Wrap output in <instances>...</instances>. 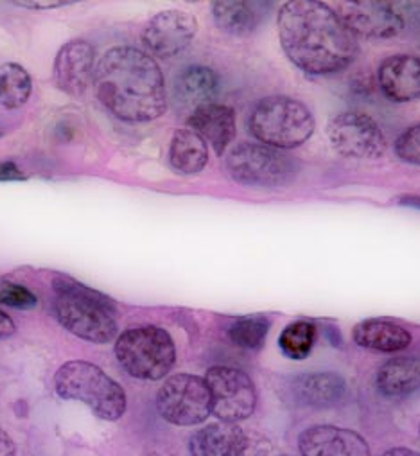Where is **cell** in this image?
I'll list each match as a JSON object with an SVG mask.
<instances>
[{
	"label": "cell",
	"instance_id": "obj_1",
	"mask_svg": "<svg viewBox=\"0 0 420 456\" xmlns=\"http://www.w3.org/2000/svg\"><path fill=\"white\" fill-rule=\"evenodd\" d=\"M286 56L300 70L329 76L345 70L358 56V38L331 6L319 0H291L277 19Z\"/></svg>",
	"mask_w": 420,
	"mask_h": 456
},
{
	"label": "cell",
	"instance_id": "obj_2",
	"mask_svg": "<svg viewBox=\"0 0 420 456\" xmlns=\"http://www.w3.org/2000/svg\"><path fill=\"white\" fill-rule=\"evenodd\" d=\"M93 88L112 116L128 123H149L167 110L166 81L158 63L135 47H114L95 67Z\"/></svg>",
	"mask_w": 420,
	"mask_h": 456
},
{
	"label": "cell",
	"instance_id": "obj_3",
	"mask_svg": "<svg viewBox=\"0 0 420 456\" xmlns=\"http://www.w3.org/2000/svg\"><path fill=\"white\" fill-rule=\"evenodd\" d=\"M54 314L74 336L90 344H110L117 336V307L97 289L69 277L54 279Z\"/></svg>",
	"mask_w": 420,
	"mask_h": 456
},
{
	"label": "cell",
	"instance_id": "obj_4",
	"mask_svg": "<svg viewBox=\"0 0 420 456\" xmlns=\"http://www.w3.org/2000/svg\"><path fill=\"white\" fill-rule=\"evenodd\" d=\"M54 390L61 399L86 404L102 420H119L126 411L123 387L88 362H69L54 376Z\"/></svg>",
	"mask_w": 420,
	"mask_h": 456
},
{
	"label": "cell",
	"instance_id": "obj_5",
	"mask_svg": "<svg viewBox=\"0 0 420 456\" xmlns=\"http://www.w3.org/2000/svg\"><path fill=\"white\" fill-rule=\"evenodd\" d=\"M248 128L264 146L295 150L314 134V118L302 101L287 95H271L255 104L250 113Z\"/></svg>",
	"mask_w": 420,
	"mask_h": 456
},
{
	"label": "cell",
	"instance_id": "obj_6",
	"mask_svg": "<svg viewBox=\"0 0 420 456\" xmlns=\"http://www.w3.org/2000/svg\"><path fill=\"white\" fill-rule=\"evenodd\" d=\"M119 365L135 379H164L176 363V347L171 334L157 325H141L125 330L116 341Z\"/></svg>",
	"mask_w": 420,
	"mask_h": 456
},
{
	"label": "cell",
	"instance_id": "obj_7",
	"mask_svg": "<svg viewBox=\"0 0 420 456\" xmlns=\"http://www.w3.org/2000/svg\"><path fill=\"white\" fill-rule=\"evenodd\" d=\"M230 178L246 187L277 189L289 185L298 175V164L280 150L243 142L227 159Z\"/></svg>",
	"mask_w": 420,
	"mask_h": 456
},
{
	"label": "cell",
	"instance_id": "obj_8",
	"mask_svg": "<svg viewBox=\"0 0 420 456\" xmlns=\"http://www.w3.org/2000/svg\"><path fill=\"white\" fill-rule=\"evenodd\" d=\"M157 410L173 426H198L210 411V392L203 378L174 374L164 381L157 394Z\"/></svg>",
	"mask_w": 420,
	"mask_h": 456
},
{
	"label": "cell",
	"instance_id": "obj_9",
	"mask_svg": "<svg viewBox=\"0 0 420 456\" xmlns=\"http://www.w3.org/2000/svg\"><path fill=\"white\" fill-rule=\"evenodd\" d=\"M210 392V411L222 422L238 424L254 415L257 390L250 376L234 367H213L205 374Z\"/></svg>",
	"mask_w": 420,
	"mask_h": 456
},
{
	"label": "cell",
	"instance_id": "obj_10",
	"mask_svg": "<svg viewBox=\"0 0 420 456\" xmlns=\"http://www.w3.org/2000/svg\"><path fill=\"white\" fill-rule=\"evenodd\" d=\"M327 135L333 148L358 160H376L386 153V137L381 126L363 111H342L327 125Z\"/></svg>",
	"mask_w": 420,
	"mask_h": 456
},
{
	"label": "cell",
	"instance_id": "obj_11",
	"mask_svg": "<svg viewBox=\"0 0 420 456\" xmlns=\"http://www.w3.org/2000/svg\"><path fill=\"white\" fill-rule=\"evenodd\" d=\"M333 10L356 38L388 40L404 29L397 4L383 0H342Z\"/></svg>",
	"mask_w": 420,
	"mask_h": 456
},
{
	"label": "cell",
	"instance_id": "obj_12",
	"mask_svg": "<svg viewBox=\"0 0 420 456\" xmlns=\"http://www.w3.org/2000/svg\"><path fill=\"white\" fill-rule=\"evenodd\" d=\"M198 33L196 19L180 10H169L155 15L142 33L146 49L162 60L178 56L185 51Z\"/></svg>",
	"mask_w": 420,
	"mask_h": 456
},
{
	"label": "cell",
	"instance_id": "obj_13",
	"mask_svg": "<svg viewBox=\"0 0 420 456\" xmlns=\"http://www.w3.org/2000/svg\"><path fill=\"white\" fill-rule=\"evenodd\" d=\"M95 49L86 40L67 42L54 60L56 86L72 97H81L93 85Z\"/></svg>",
	"mask_w": 420,
	"mask_h": 456
},
{
	"label": "cell",
	"instance_id": "obj_14",
	"mask_svg": "<svg viewBox=\"0 0 420 456\" xmlns=\"http://www.w3.org/2000/svg\"><path fill=\"white\" fill-rule=\"evenodd\" d=\"M298 449L302 456H372L368 442L359 433L331 424L303 429Z\"/></svg>",
	"mask_w": 420,
	"mask_h": 456
},
{
	"label": "cell",
	"instance_id": "obj_15",
	"mask_svg": "<svg viewBox=\"0 0 420 456\" xmlns=\"http://www.w3.org/2000/svg\"><path fill=\"white\" fill-rule=\"evenodd\" d=\"M379 88L393 102L420 99V58L393 54L381 61L377 70Z\"/></svg>",
	"mask_w": 420,
	"mask_h": 456
},
{
	"label": "cell",
	"instance_id": "obj_16",
	"mask_svg": "<svg viewBox=\"0 0 420 456\" xmlns=\"http://www.w3.org/2000/svg\"><path fill=\"white\" fill-rule=\"evenodd\" d=\"M187 126L222 157L236 137V111L227 104L210 102L192 110Z\"/></svg>",
	"mask_w": 420,
	"mask_h": 456
},
{
	"label": "cell",
	"instance_id": "obj_17",
	"mask_svg": "<svg viewBox=\"0 0 420 456\" xmlns=\"http://www.w3.org/2000/svg\"><path fill=\"white\" fill-rule=\"evenodd\" d=\"M345 394L347 383L336 372H311L291 381V395L303 406L329 408L338 404Z\"/></svg>",
	"mask_w": 420,
	"mask_h": 456
},
{
	"label": "cell",
	"instance_id": "obj_18",
	"mask_svg": "<svg viewBox=\"0 0 420 456\" xmlns=\"http://www.w3.org/2000/svg\"><path fill=\"white\" fill-rule=\"evenodd\" d=\"M268 3H243V0H227L213 4V19L216 26L232 37H248L257 31L266 17Z\"/></svg>",
	"mask_w": 420,
	"mask_h": 456
},
{
	"label": "cell",
	"instance_id": "obj_19",
	"mask_svg": "<svg viewBox=\"0 0 420 456\" xmlns=\"http://www.w3.org/2000/svg\"><path fill=\"white\" fill-rule=\"evenodd\" d=\"M352 338L359 347L377 353H400L411 344V334L402 325L377 318L359 322Z\"/></svg>",
	"mask_w": 420,
	"mask_h": 456
},
{
	"label": "cell",
	"instance_id": "obj_20",
	"mask_svg": "<svg viewBox=\"0 0 420 456\" xmlns=\"http://www.w3.org/2000/svg\"><path fill=\"white\" fill-rule=\"evenodd\" d=\"M376 387L384 397H408L420 390V356L388 360L377 370Z\"/></svg>",
	"mask_w": 420,
	"mask_h": 456
},
{
	"label": "cell",
	"instance_id": "obj_21",
	"mask_svg": "<svg viewBox=\"0 0 420 456\" xmlns=\"http://www.w3.org/2000/svg\"><path fill=\"white\" fill-rule=\"evenodd\" d=\"M220 77L218 74L203 65H192L182 70L174 83V92L183 106H192L194 110L205 104L214 102L220 95Z\"/></svg>",
	"mask_w": 420,
	"mask_h": 456
},
{
	"label": "cell",
	"instance_id": "obj_22",
	"mask_svg": "<svg viewBox=\"0 0 420 456\" xmlns=\"http://www.w3.org/2000/svg\"><path fill=\"white\" fill-rule=\"evenodd\" d=\"M245 429L232 422H216L198 429L189 440L190 456H236Z\"/></svg>",
	"mask_w": 420,
	"mask_h": 456
},
{
	"label": "cell",
	"instance_id": "obj_23",
	"mask_svg": "<svg viewBox=\"0 0 420 456\" xmlns=\"http://www.w3.org/2000/svg\"><path fill=\"white\" fill-rule=\"evenodd\" d=\"M208 162L206 142L190 128L174 132L169 146V164L183 176L198 175L205 169Z\"/></svg>",
	"mask_w": 420,
	"mask_h": 456
},
{
	"label": "cell",
	"instance_id": "obj_24",
	"mask_svg": "<svg viewBox=\"0 0 420 456\" xmlns=\"http://www.w3.org/2000/svg\"><path fill=\"white\" fill-rule=\"evenodd\" d=\"M33 92L29 72L19 63L0 65V104L15 110L24 106Z\"/></svg>",
	"mask_w": 420,
	"mask_h": 456
},
{
	"label": "cell",
	"instance_id": "obj_25",
	"mask_svg": "<svg viewBox=\"0 0 420 456\" xmlns=\"http://www.w3.org/2000/svg\"><path fill=\"white\" fill-rule=\"evenodd\" d=\"M314 341H317V327H314L311 322L300 320V322L289 323L280 332L279 347L284 353V356H287L289 360L300 362L311 354Z\"/></svg>",
	"mask_w": 420,
	"mask_h": 456
},
{
	"label": "cell",
	"instance_id": "obj_26",
	"mask_svg": "<svg viewBox=\"0 0 420 456\" xmlns=\"http://www.w3.org/2000/svg\"><path fill=\"white\" fill-rule=\"evenodd\" d=\"M270 325L271 323L266 316L238 318L229 329V338L232 339L234 346L241 349L257 351L264 346L266 336L270 332Z\"/></svg>",
	"mask_w": 420,
	"mask_h": 456
},
{
	"label": "cell",
	"instance_id": "obj_27",
	"mask_svg": "<svg viewBox=\"0 0 420 456\" xmlns=\"http://www.w3.org/2000/svg\"><path fill=\"white\" fill-rule=\"evenodd\" d=\"M393 151L402 162L420 166V123L409 126L397 137Z\"/></svg>",
	"mask_w": 420,
	"mask_h": 456
},
{
	"label": "cell",
	"instance_id": "obj_28",
	"mask_svg": "<svg viewBox=\"0 0 420 456\" xmlns=\"http://www.w3.org/2000/svg\"><path fill=\"white\" fill-rule=\"evenodd\" d=\"M0 304L17 309H33L38 304V298L28 288L3 279L0 281Z\"/></svg>",
	"mask_w": 420,
	"mask_h": 456
},
{
	"label": "cell",
	"instance_id": "obj_29",
	"mask_svg": "<svg viewBox=\"0 0 420 456\" xmlns=\"http://www.w3.org/2000/svg\"><path fill=\"white\" fill-rule=\"evenodd\" d=\"M236 456H275L273 444L261 433L245 431L238 445Z\"/></svg>",
	"mask_w": 420,
	"mask_h": 456
},
{
	"label": "cell",
	"instance_id": "obj_30",
	"mask_svg": "<svg viewBox=\"0 0 420 456\" xmlns=\"http://www.w3.org/2000/svg\"><path fill=\"white\" fill-rule=\"evenodd\" d=\"M28 176L13 162H0V182H22Z\"/></svg>",
	"mask_w": 420,
	"mask_h": 456
},
{
	"label": "cell",
	"instance_id": "obj_31",
	"mask_svg": "<svg viewBox=\"0 0 420 456\" xmlns=\"http://www.w3.org/2000/svg\"><path fill=\"white\" fill-rule=\"evenodd\" d=\"M0 456H17V444L3 428H0Z\"/></svg>",
	"mask_w": 420,
	"mask_h": 456
},
{
	"label": "cell",
	"instance_id": "obj_32",
	"mask_svg": "<svg viewBox=\"0 0 420 456\" xmlns=\"http://www.w3.org/2000/svg\"><path fill=\"white\" fill-rule=\"evenodd\" d=\"M72 3H60V0H54V3H15V6H20L24 10H58V8H65L70 6Z\"/></svg>",
	"mask_w": 420,
	"mask_h": 456
},
{
	"label": "cell",
	"instance_id": "obj_33",
	"mask_svg": "<svg viewBox=\"0 0 420 456\" xmlns=\"http://www.w3.org/2000/svg\"><path fill=\"white\" fill-rule=\"evenodd\" d=\"M15 330H17L15 322L6 313L0 311V339H6L10 336H13Z\"/></svg>",
	"mask_w": 420,
	"mask_h": 456
},
{
	"label": "cell",
	"instance_id": "obj_34",
	"mask_svg": "<svg viewBox=\"0 0 420 456\" xmlns=\"http://www.w3.org/2000/svg\"><path fill=\"white\" fill-rule=\"evenodd\" d=\"M383 456H420V452L408 447H392Z\"/></svg>",
	"mask_w": 420,
	"mask_h": 456
},
{
	"label": "cell",
	"instance_id": "obj_35",
	"mask_svg": "<svg viewBox=\"0 0 420 456\" xmlns=\"http://www.w3.org/2000/svg\"><path fill=\"white\" fill-rule=\"evenodd\" d=\"M397 203L420 210V196H402V198L397 200Z\"/></svg>",
	"mask_w": 420,
	"mask_h": 456
},
{
	"label": "cell",
	"instance_id": "obj_36",
	"mask_svg": "<svg viewBox=\"0 0 420 456\" xmlns=\"http://www.w3.org/2000/svg\"><path fill=\"white\" fill-rule=\"evenodd\" d=\"M418 435H420V426H418Z\"/></svg>",
	"mask_w": 420,
	"mask_h": 456
},
{
	"label": "cell",
	"instance_id": "obj_37",
	"mask_svg": "<svg viewBox=\"0 0 420 456\" xmlns=\"http://www.w3.org/2000/svg\"><path fill=\"white\" fill-rule=\"evenodd\" d=\"M0 137H3V134H0Z\"/></svg>",
	"mask_w": 420,
	"mask_h": 456
},
{
	"label": "cell",
	"instance_id": "obj_38",
	"mask_svg": "<svg viewBox=\"0 0 420 456\" xmlns=\"http://www.w3.org/2000/svg\"><path fill=\"white\" fill-rule=\"evenodd\" d=\"M284 456H287V454H284Z\"/></svg>",
	"mask_w": 420,
	"mask_h": 456
}]
</instances>
